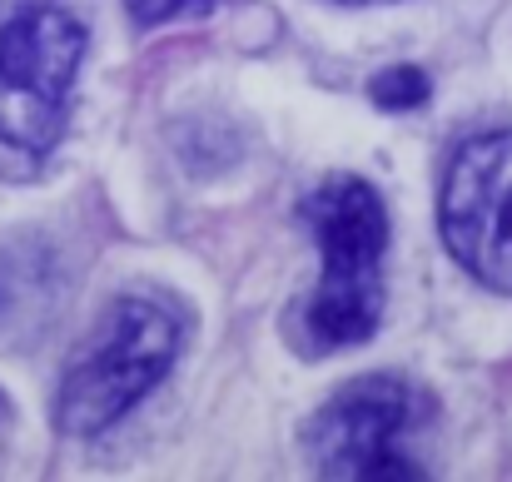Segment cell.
I'll return each mask as SVG.
<instances>
[{"label":"cell","mask_w":512,"mask_h":482,"mask_svg":"<svg viewBox=\"0 0 512 482\" xmlns=\"http://www.w3.org/2000/svg\"><path fill=\"white\" fill-rule=\"evenodd\" d=\"M438 219L453 259L478 284L512 294V130L478 135L458 150Z\"/></svg>","instance_id":"5b68a950"},{"label":"cell","mask_w":512,"mask_h":482,"mask_svg":"<svg viewBox=\"0 0 512 482\" xmlns=\"http://www.w3.org/2000/svg\"><path fill=\"white\" fill-rule=\"evenodd\" d=\"M373 100L388 105V110H413L428 100V75L413 70V65H398V70H383L373 80Z\"/></svg>","instance_id":"8992f818"},{"label":"cell","mask_w":512,"mask_h":482,"mask_svg":"<svg viewBox=\"0 0 512 482\" xmlns=\"http://www.w3.org/2000/svg\"><path fill=\"white\" fill-rule=\"evenodd\" d=\"M304 219L324 249V279L304 304V343L314 353H339L363 338L383 319V254H388V214L373 184L334 174L324 179Z\"/></svg>","instance_id":"6da1fadb"},{"label":"cell","mask_w":512,"mask_h":482,"mask_svg":"<svg viewBox=\"0 0 512 482\" xmlns=\"http://www.w3.org/2000/svg\"><path fill=\"white\" fill-rule=\"evenodd\" d=\"M214 5L219 0H130V15L140 25H165V20H179V15H204Z\"/></svg>","instance_id":"52a82bcc"},{"label":"cell","mask_w":512,"mask_h":482,"mask_svg":"<svg viewBox=\"0 0 512 482\" xmlns=\"http://www.w3.org/2000/svg\"><path fill=\"white\" fill-rule=\"evenodd\" d=\"M423 398L403 378L368 373L339 388L309 423V463L319 478H418L408 438L423 423Z\"/></svg>","instance_id":"277c9868"},{"label":"cell","mask_w":512,"mask_h":482,"mask_svg":"<svg viewBox=\"0 0 512 482\" xmlns=\"http://www.w3.org/2000/svg\"><path fill=\"white\" fill-rule=\"evenodd\" d=\"M80 55L85 25L50 0H25L0 20V145L35 160L60 145Z\"/></svg>","instance_id":"7a4b0ae2"},{"label":"cell","mask_w":512,"mask_h":482,"mask_svg":"<svg viewBox=\"0 0 512 482\" xmlns=\"http://www.w3.org/2000/svg\"><path fill=\"white\" fill-rule=\"evenodd\" d=\"M174 348H179V323L165 304L120 299L60 383L55 403L60 428L75 438H95L110 423H120L170 373Z\"/></svg>","instance_id":"3957f363"}]
</instances>
